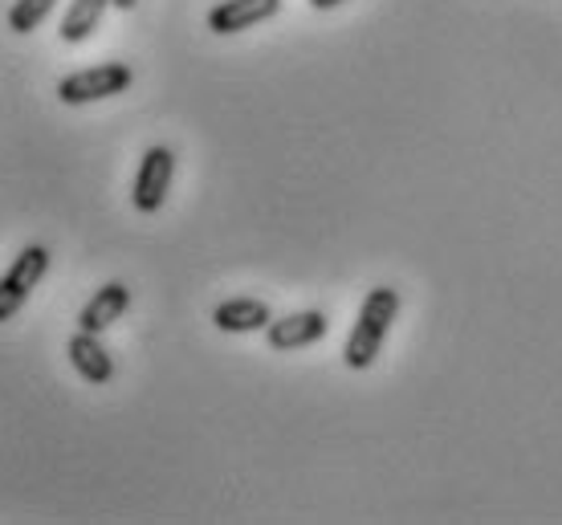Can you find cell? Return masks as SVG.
Listing matches in <instances>:
<instances>
[{"mask_svg":"<svg viewBox=\"0 0 562 525\" xmlns=\"http://www.w3.org/2000/svg\"><path fill=\"white\" fill-rule=\"evenodd\" d=\"M171 175H176V156H171V147H147L139 159V171H135L131 204H135L143 216L159 213L171 192Z\"/></svg>","mask_w":562,"mask_h":525,"instance_id":"4","label":"cell"},{"mask_svg":"<svg viewBox=\"0 0 562 525\" xmlns=\"http://www.w3.org/2000/svg\"><path fill=\"white\" fill-rule=\"evenodd\" d=\"M54 4L57 0H13V9H9V28H13V33H33L45 16L54 13Z\"/></svg>","mask_w":562,"mask_h":525,"instance_id":"11","label":"cell"},{"mask_svg":"<svg viewBox=\"0 0 562 525\" xmlns=\"http://www.w3.org/2000/svg\"><path fill=\"white\" fill-rule=\"evenodd\" d=\"M66 355H70L74 370L82 375L86 384L102 387V384H111V379H114V358H111V351L99 342V334L78 330V334L70 339V346H66Z\"/></svg>","mask_w":562,"mask_h":525,"instance_id":"8","label":"cell"},{"mask_svg":"<svg viewBox=\"0 0 562 525\" xmlns=\"http://www.w3.org/2000/svg\"><path fill=\"white\" fill-rule=\"evenodd\" d=\"M114 0H70V9L61 16V28L57 37L66 45H82L86 37H94V28L102 25V16L111 9Z\"/></svg>","mask_w":562,"mask_h":525,"instance_id":"10","label":"cell"},{"mask_svg":"<svg viewBox=\"0 0 562 525\" xmlns=\"http://www.w3.org/2000/svg\"><path fill=\"white\" fill-rule=\"evenodd\" d=\"M400 318V289L392 285H375L371 294L359 306V318L351 327V339H347V351H342V363L351 370H367L383 351V339L392 322Z\"/></svg>","mask_w":562,"mask_h":525,"instance_id":"1","label":"cell"},{"mask_svg":"<svg viewBox=\"0 0 562 525\" xmlns=\"http://www.w3.org/2000/svg\"><path fill=\"white\" fill-rule=\"evenodd\" d=\"M338 4H347V0H310V9H318V13H326V9H338Z\"/></svg>","mask_w":562,"mask_h":525,"instance_id":"12","label":"cell"},{"mask_svg":"<svg viewBox=\"0 0 562 525\" xmlns=\"http://www.w3.org/2000/svg\"><path fill=\"white\" fill-rule=\"evenodd\" d=\"M135 4H139V0H114V9H123V13H131Z\"/></svg>","mask_w":562,"mask_h":525,"instance_id":"13","label":"cell"},{"mask_svg":"<svg viewBox=\"0 0 562 525\" xmlns=\"http://www.w3.org/2000/svg\"><path fill=\"white\" fill-rule=\"evenodd\" d=\"M269 322H273V310L261 298H233L212 310V327L225 334H254V330H266Z\"/></svg>","mask_w":562,"mask_h":525,"instance_id":"9","label":"cell"},{"mask_svg":"<svg viewBox=\"0 0 562 525\" xmlns=\"http://www.w3.org/2000/svg\"><path fill=\"white\" fill-rule=\"evenodd\" d=\"M45 273H49V249L45 244H25L13 265H9V273L0 277V322L21 313V306L42 285Z\"/></svg>","mask_w":562,"mask_h":525,"instance_id":"3","label":"cell"},{"mask_svg":"<svg viewBox=\"0 0 562 525\" xmlns=\"http://www.w3.org/2000/svg\"><path fill=\"white\" fill-rule=\"evenodd\" d=\"M127 310H131L127 282H106L102 289H94V298L82 306V313H78V330L102 334V330L114 327V322H119V318H123Z\"/></svg>","mask_w":562,"mask_h":525,"instance_id":"7","label":"cell"},{"mask_svg":"<svg viewBox=\"0 0 562 525\" xmlns=\"http://www.w3.org/2000/svg\"><path fill=\"white\" fill-rule=\"evenodd\" d=\"M326 322L323 310H302V313H285V318H273L266 327L269 351H302V346H314V342L326 339Z\"/></svg>","mask_w":562,"mask_h":525,"instance_id":"5","label":"cell"},{"mask_svg":"<svg viewBox=\"0 0 562 525\" xmlns=\"http://www.w3.org/2000/svg\"><path fill=\"white\" fill-rule=\"evenodd\" d=\"M278 13L281 0H221L209 13V28L216 37H233V33H245V28L261 25Z\"/></svg>","mask_w":562,"mask_h":525,"instance_id":"6","label":"cell"},{"mask_svg":"<svg viewBox=\"0 0 562 525\" xmlns=\"http://www.w3.org/2000/svg\"><path fill=\"white\" fill-rule=\"evenodd\" d=\"M135 82V70L127 61H99V66H86V70L70 73L57 82V99L66 106H86V102H102L114 94H127Z\"/></svg>","mask_w":562,"mask_h":525,"instance_id":"2","label":"cell"}]
</instances>
